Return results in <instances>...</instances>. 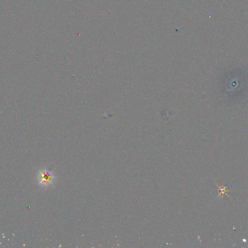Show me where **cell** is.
<instances>
[{
	"label": "cell",
	"mask_w": 248,
	"mask_h": 248,
	"mask_svg": "<svg viewBox=\"0 0 248 248\" xmlns=\"http://www.w3.org/2000/svg\"><path fill=\"white\" fill-rule=\"evenodd\" d=\"M42 182L44 183H49L52 182V179H53V176H52V173L49 172H44L42 173Z\"/></svg>",
	"instance_id": "obj_1"
}]
</instances>
